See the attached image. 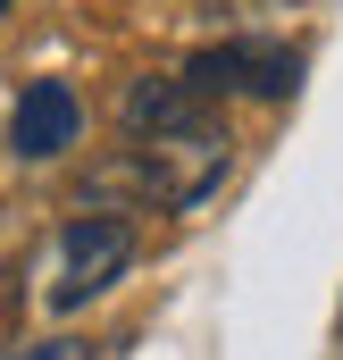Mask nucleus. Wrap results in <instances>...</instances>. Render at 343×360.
<instances>
[{
	"mask_svg": "<svg viewBox=\"0 0 343 360\" xmlns=\"http://www.w3.org/2000/svg\"><path fill=\"white\" fill-rule=\"evenodd\" d=\"M235 168V143H226V126H218V109L209 117H193V126H168V134H134L126 143V160L117 168H101V193H143L151 210H201L218 184Z\"/></svg>",
	"mask_w": 343,
	"mask_h": 360,
	"instance_id": "f257e3e1",
	"label": "nucleus"
},
{
	"mask_svg": "<svg viewBox=\"0 0 343 360\" xmlns=\"http://www.w3.org/2000/svg\"><path fill=\"white\" fill-rule=\"evenodd\" d=\"M126 269H134V226L109 218V210H84V218L59 226L51 260H42V302H51V310H84V302H101Z\"/></svg>",
	"mask_w": 343,
	"mask_h": 360,
	"instance_id": "f03ea898",
	"label": "nucleus"
},
{
	"mask_svg": "<svg viewBox=\"0 0 343 360\" xmlns=\"http://www.w3.org/2000/svg\"><path fill=\"white\" fill-rule=\"evenodd\" d=\"M184 76L209 101H285V92L302 84V51H285V42H218Z\"/></svg>",
	"mask_w": 343,
	"mask_h": 360,
	"instance_id": "7ed1b4c3",
	"label": "nucleus"
},
{
	"mask_svg": "<svg viewBox=\"0 0 343 360\" xmlns=\"http://www.w3.org/2000/svg\"><path fill=\"white\" fill-rule=\"evenodd\" d=\"M8 143H17V160H59V151H76V143H84V101H76V84H67V76H34V84L17 92Z\"/></svg>",
	"mask_w": 343,
	"mask_h": 360,
	"instance_id": "20e7f679",
	"label": "nucleus"
},
{
	"mask_svg": "<svg viewBox=\"0 0 343 360\" xmlns=\"http://www.w3.org/2000/svg\"><path fill=\"white\" fill-rule=\"evenodd\" d=\"M17 360H92V344H67V335H59V344H25Z\"/></svg>",
	"mask_w": 343,
	"mask_h": 360,
	"instance_id": "39448f33",
	"label": "nucleus"
},
{
	"mask_svg": "<svg viewBox=\"0 0 343 360\" xmlns=\"http://www.w3.org/2000/svg\"><path fill=\"white\" fill-rule=\"evenodd\" d=\"M0 17H8V0H0Z\"/></svg>",
	"mask_w": 343,
	"mask_h": 360,
	"instance_id": "423d86ee",
	"label": "nucleus"
}]
</instances>
